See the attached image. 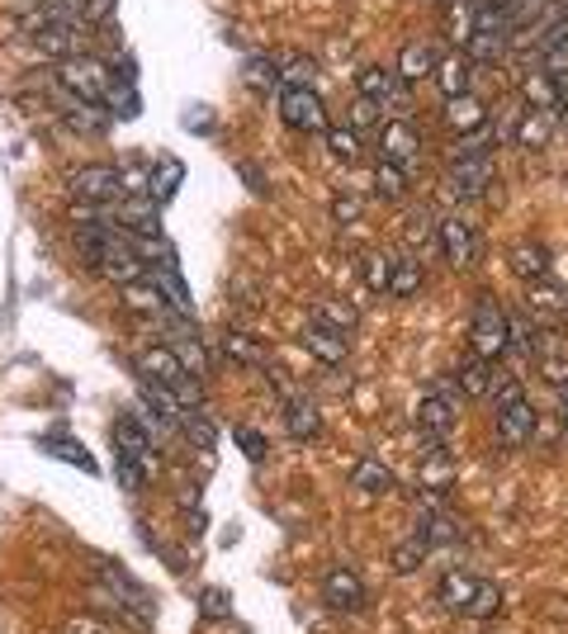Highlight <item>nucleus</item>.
Here are the masks:
<instances>
[{
	"instance_id": "1",
	"label": "nucleus",
	"mask_w": 568,
	"mask_h": 634,
	"mask_svg": "<svg viewBox=\"0 0 568 634\" xmlns=\"http://www.w3.org/2000/svg\"><path fill=\"white\" fill-rule=\"evenodd\" d=\"M138 375L142 379H152V384H162V389L175 393V402L190 412V408H200L204 402V389H200V375H190V369L181 365V356H175L171 346H148L138 356Z\"/></svg>"
},
{
	"instance_id": "2",
	"label": "nucleus",
	"mask_w": 568,
	"mask_h": 634,
	"mask_svg": "<svg viewBox=\"0 0 568 634\" xmlns=\"http://www.w3.org/2000/svg\"><path fill=\"white\" fill-rule=\"evenodd\" d=\"M52 81H58L67 95L91 100V104H104V100H110V91H114L119 72H114L110 62H100V58H91V52H81V58L52 62Z\"/></svg>"
},
{
	"instance_id": "3",
	"label": "nucleus",
	"mask_w": 568,
	"mask_h": 634,
	"mask_svg": "<svg viewBox=\"0 0 568 634\" xmlns=\"http://www.w3.org/2000/svg\"><path fill=\"white\" fill-rule=\"evenodd\" d=\"M280 119L294 133H327V104L313 85H280Z\"/></svg>"
},
{
	"instance_id": "4",
	"label": "nucleus",
	"mask_w": 568,
	"mask_h": 634,
	"mask_svg": "<svg viewBox=\"0 0 568 634\" xmlns=\"http://www.w3.org/2000/svg\"><path fill=\"white\" fill-rule=\"evenodd\" d=\"M469 356L497 365L507 356V313L493 308V304H478L474 313V327H469Z\"/></svg>"
},
{
	"instance_id": "5",
	"label": "nucleus",
	"mask_w": 568,
	"mask_h": 634,
	"mask_svg": "<svg viewBox=\"0 0 568 634\" xmlns=\"http://www.w3.org/2000/svg\"><path fill=\"white\" fill-rule=\"evenodd\" d=\"M436 246H440V256H446L455 270H474L478 256H484V237H478V227H469L465 218L440 223L436 227Z\"/></svg>"
},
{
	"instance_id": "6",
	"label": "nucleus",
	"mask_w": 568,
	"mask_h": 634,
	"mask_svg": "<svg viewBox=\"0 0 568 634\" xmlns=\"http://www.w3.org/2000/svg\"><path fill=\"white\" fill-rule=\"evenodd\" d=\"M71 195L81 204H119L123 200V181H119V166H77L67 175Z\"/></svg>"
},
{
	"instance_id": "7",
	"label": "nucleus",
	"mask_w": 568,
	"mask_h": 634,
	"mask_svg": "<svg viewBox=\"0 0 568 634\" xmlns=\"http://www.w3.org/2000/svg\"><path fill=\"white\" fill-rule=\"evenodd\" d=\"M379 152H384V162H403V166H413V162H417V152H422V133H417V123H413V119H384V123H379Z\"/></svg>"
},
{
	"instance_id": "8",
	"label": "nucleus",
	"mask_w": 568,
	"mask_h": 634,
	"mask_svg": "<svg viewBox=\"0 0 568 634\" xmlns=\"http://www.w3.org/2000/svg\"><path fill=\"white\" fill-rule=\"evenodd\" d=\"M536 431H540V417H536V408H530L526 398L503 402V408H497V440H503V446H526Z\"/></svg>"
},
{
	"instance_id": "9",
	"label": "nucleus",
	"mask_w": 568,
	"mask_h": 634,
	"mask_svg": "<svg viewBox=\"0 0 568 634\" xmlns=\"http://www.w3.org/2000/svg\"><path fill=\"white\" fill-rule=\"evenodd\" d=\"M156 208H162V204H152V200H119L114 204V223L129 237H162V214H156Z\"/></svg>"
},
{
	"instance_id": "10",
	"label": "nucleus",
	"mask_w": 568,
	"mask_h": 634,
	"mask_svg": "<svg viewBox=\"0 0 568 634\" xmlns=\"http://www.w3.org/2000/svg\"><path fill=\"white\" fill-rule=\"evenodd\" d=\"M436 85H440V100L474 95V62L465 58V52H440V62H436Z\"/></svg>"
},
{
	"instance_id": "11",
	"label": "nucleus",
	"mask_w": 568,
	"mask_h": 634,
	"mask_svg": "<svg viewBox=\"0 0 568 634\" xmlns=\"http://www.w3.org/2000/svg\"><path fill=\"white\" fill-rule=\"evenodd\" d=\"M323 602L332 611H361L365 606V583H361V573H351V569H332L323 577Z\"/></svg>"
},
{
	"instance_id": "12",
	"label": "nucleus",
	"mask_w": 568,
	"mask_h": 634,
	"mask_svg": "<svg viewBox=\"0 0 568 634\" xmlns=\"http://www.w3.org/2000/svg\"><path fill=\"white\" fill-rule=\"evenodd\" d=\"M507 350L521 360H540L545 356V331L536 327V317L526 313H507Z\"/></svg>"
},
{
	"instance_id": "13",
	"label": "nucleus",
	"mask_w": 568,
	"mask_h": 634,
	"mask_svg": "<svg viewBox=\"0 0 568 634\" xmlns=\"http://www.w3.org/2000/svg\"><path fill=\"white\" fill-rule=\"evenodd\" d=\"M284 431H290L294 440H317L323 436V412H317V402L294 393L284 398Z\"/></svg>"
},
{
	"instance_id": "14",
	"label": "nucleus",
	"mask_w": 568,
	"mask_h": 634,
	"mask_svg": "<svg viewBox=\"0 0 568 634\" xmlns=\"http://www.w3.org/2000/svg\"><path fill=\"white\" fill-rule=\"evenodd\" d=\"M304 346H308V356H313L317 365H327V369L346 365V356H351L342 331H332V327H323V323H308V327H304Z\"/></svg>"
},
{
	"instance_id": "15",
	"label": "nucleus",
	"mask_w": 568,
	"mask_h": 634,
	"mask_svg": "<svg viewBox=\"0 0 568 634\" xmlns=\"http://www.w3.org/2000/svg\"><path fill=\"white\" fill-rule=\"evenodd\" d=\"M450 181H455V190L459 195H484V190L493 185V156H455V166H450Z\"/></svg>"
},
{
	"instance_id": "16",
	"label": "nucleus",
	"mask_w": 568,
	"mask_h": 634,
	"mask_svg": "<svg viewBox=\"0 0 568 634\" xmlns=\"http://www.w3.org/2000/svg\"><path fill=\"white\" fill-rule=\"evenodd\" d=\"M417 427H422V431L440 446V440H446V431L455 427V402L426 389V393H422V402H417Z\"/></svg>"
},
{
	"instance_id": "17",
	"label": "nucleus",
	"mask_w": 568,
	"mask_h": 634,
	"mask_svg": "<svg viewBox=\"0 0 568 634\" xmlns=\"http://www.w3.org/2000/svg\"><path fill=\"white\" fill-rule=\"evenodd\" d=\"M465 58L474 62V72H478V67L507 62V58H511V33H484V29H474L469 43H465Z\"/></svg>"
},
{
	"instance_id": "18",
	"label": "nucleus",
	"mask_w": 568,
	"mask_h": 634,
	"mask_svg": "<svg viewBox=\"0 0 568 634\" xmlns=\"http://www.w3.org/2000/svg\"><path fill=\"white\" fill-rule=\"evenodd\" d=\"M436 62H440V48H432V43H407V48L398 52V81H403V85H417V81H426V76H436Z\"/></svg>"
},
{
	"instance_id": "19",
	"label": "nucleus",
	"mask_w": 568,
	"mask_h": 634,
	"mask_svg": "<svg viewBox=\"0 0 568 634\" xmlns=\"http://www.w3.org/2000/svg\"><path fill=\"white\" fill-rule=\"evenodd\" d=\"M446 129L455 133V137H465V133H474V129H484L488 123V104L478 100V95H459V100H446Z\"/></svg>"
},
{
	"instance_id": "20",
	"label": "nucleus",
	"mask_w": 568,
	"mask_h": 634,
	"mask_svg": "<svg viewBox=\"0 0 568 634\" xmlns=\"http://www.w3.org/2000/svg\"><path fill=\"white\" fill-rule=\"evenodd\" d=\"M422 540L432 544V550H455V544H465V525H459L450 512H440V507H432V512L422 517Z\"/></svg>"
},
{
	"instance_id": "21",
	"label": "nucleus",
	"mask_w": 568,
	"mask_h": 634,
	"mask_svg": "<svg viewBox=\"0 0 568 634\" xmlns=\"http://www.w3.org/2000/svg\"><path fill=\"white\" fill-rule=\"evenodd\" d=\"M148 279L156 285V294H162L166 304H175V313H181V317H190V313H194V298H190V289L181 285V270H175V260H162V266H148Z\"/></svg>"
},
{
	"instance_id": "22",
	"label": "nucleus",
	"mask_w": 568,
	"mask_h": 634,
	"mask_svg": "<svg viewBox=\"0 0 568 634\" xmlns=\"http://www.w3.org/2000/svg\"><path fill=\"white\" fill-rule=\"evenodd\" d=\"M511 275L526 279V285H536V279L549 275V246L545 242H517L511 246Z\"/></svg>"
},
{
	"instance_id": "23",
	"label": "nucleus",
	"mask_w": 568,
	"mask_h": 634,
	"mask_svg": "<svg viewBox=\"0 0 568 634\" xmlns=\"http://www.w3.org/2000/svg\"><path fill=\"white\" fill-rule=\"evenodd\" d=\"M478 587H484V577H474V573H446V577L436 583V596H440V606H450V611H465V615H469Z\"/></svg>"
},
{
	"instance_id": "24",
	"label": "nucleus",
	"mask_w": 568,
	"mask_h": 634,
	"mask_svg": "<svg viewBox=\"0 0 568 634\" xmlns=\"http://www.w3.org/2000/svg\"><path fill=\"white\" fill-rule=\"evenodd\" d=\"M549 137H555V114H549V110H526V114H517V143H521V147L540 152V147H549Z\"/></svg>"
},
{
	"instance_id": "25",
	"label": "nucleus",
	"mask_w": 568,
	"mask_h": 634,
	"mask_svg": "<svg viewBox=\"0 0 568 634\" xmlns=\"http://www.w3.org/2000/svg\"><path fill=\"white\" fill-rule=\"evenodd\" d=\"M355 91H361L365 100H375V104H388L398 95V81H394V72H388V67H361V72H355Z\"/></svg>"
},
{
	"instance_id": "26",
	"label": "nucleus",
	"mask_w": 568,
	"mask_h": 634,
	"mask_svg": "<svg viewBox=\"0 0 568 634\" xmlns=\"http://www.w3.org/2000/svg\"><path fill=\"white\" fill-rule=\"evenodd\" d=\"M455 379H459V389H465V398H493V389H497V379H493V365L488 360H478V356H469L465 365L455 369Z\"/></svg>"
},
{
	"instance_id": "27",
	"label": "nucleus",
	"mask_w": 568,
	"mask_h": 634,
	"mask_svg": "<svg viewBox=\"0 0 568 634\" xmlns=\"http://www.w3.org/2000/svg\"><path fill=\"white\" fill-rule=\"evenodd\" d=\"M246 85H252L256 95H280V67H275V52H252L246 58Z\"/></svg>"
},
{
	"instance_id": "28",
	"label": "nucleus",
	"mask_w": 568,
	"mask_h": 634,
	"mask_svg": "<svg viewBox=\"0 0 568 634\" xmlns=\"http://www.w3.org/2000/svg\"><path fill=\"white\" fill-rule=\"evenodd\" d=\"M521 95H526V110H549V114H559V81L545 72H530L526 85H521Z\"/></svg>"
},
{
	"instance_id": "29",
	"label": "nucleus",
	"mask_w": 568,
	"mask_h": 634,
	"mask_svg": "<svg viewBox=\"0 0 568 634\" xmlns=\"http://www.w3.org/2000/svg\"><path fill=\"white\" fill-rule=\"evenodd\" d=\"M181 181H185V166L175 162V156H166V162H156V166L148 171L152 204H171V195H175V190H181Z\"/></svg>"
},
{
	"instance_id": "30",
	"label": "nucleus",
	"mask_w": 568,
	"mask_h": 634,
	"mask_svg": "<svg viewBox=\"0 0 568 634\" xmlns=\"http://www.w3.org/2000/svg\"><path fill=\"white\" fill-rule=\"evenodd\" d=\"M422 285H426L422 260H417V256H394V275H388V294L413 298V294H422Z\"/></svg>"
},
{
	"instance_id": "31",
	"label": "nucleus",
	"mask_w": 568,
	"mask_h": 634,
	"mask_svg": "<svg viewBox=\"0 0 568 634\" xmlns=\"http://www.w3.org/2000/svg\"><path fill=\"white\" fill-rule=\"evenodd\" d=\"M526 289H530V308L536 313L559 317L568 308V285H559V279H536V285H526Z\"/></svg>"
},
{
	"instance_id": "32",
	"label": "nucleus",
	"mask_w": 568,
	"mask_h": 634,
	"mask_svg": "<svg viewBox=\"0 0 568 634\" xmlns=\"http://www.w3.org/2000/svg\"><path fill=\"white\" fill-rule=\"evenodd\" d=\"M275 67H280L284 85H313V76H317V62L308 52H275Z\"/></svg>"
},
{
	"instance_id": "33",
	"label": "nucleus",
	"mask_w": 568,
	"mask_h": 634,
	"mask_svg": "<svg viewBox=\"0 0 568 634\" xmlns=\"http://www.w3.org/2000/svg\"><path fill=\"white\" fill-rule=\"evenodd\" d=\"M407 171H413V166H403V162H379V166H375V190H379V200L398 204V200L407 195Z\"/></svg>"
},
{
	"instance_id": "34",
	"label": "nucleus",
	"mask_w": 568,
	"mask_h": 634,
	"mask_svg": "<svg viewBox=\"0 0 568 634\" xmlns=\"http://www.w3.org/2000/svg\"><path fill=\"white\" fill-rule=\"evenodd\" d=\"M166 346L175 350V356H181V365L190 369V375H204V369L213 365L209 346H200V341H194V337H185V331H171V337H166Z\"/></svg>"
},
{
	"instance_id": "35",
	"label": "nucleus",
	"mask_w": 568,
	"mask_h": 634,
	"mask_svg": "<svg viewBox=\"0 0 568 634\" xmlns=\"http://www.w3.org/2000/svg\"><path fill=\"white\" fill-rule=\"evenodd\" d=\"M417 479H422V488H436V492H446V488L455 483V460H450V454H446V450L426 454V460H422V473H417Z\"/></svg>"
},
{
	"instance_id": "36",
	"label": "nucleus",
	"mask_w": 568,
	"mask_h": 634,
	"mask_svg": "<svg viewBox=\"0 0 568 634\" xmlns=\"http://www.w3.org/2000/svg\"><path fill=\"white\" fill-rule=\"evenodd\" d=\"M223 356H233L237 365L261 369L265 365V346L256 337H242V331H223Z\"/></svg>"
},
{
	"instance_id": "37",
	"label": "nucleus",
	"mask_w": 568,
	"mask_h": 634,
	"mask_svg": "<svg viewBox=\"0 0 568 634\" xmlns=\"http://www.w3.org/2000/svg\"><path fill=\"white\" fill-rule=\"evenodd\" d=\"M39 446H43L48 454H58V460H67L71 469H81V473H95V460H91V454H85V450L77 446V440H67V436H43Z\"/></svg>"
},
{
	"instance_id": "38",
	"label": "nucleus",
	"mask_w": 568,
	"mask_h": 634,
	"mask_svg": "<svg viewBox=\"0 0 568 634\" xmlns=\"http://www.w3.org/2000/svg\"><path fill=\"white\" fill-rule=\"evenodd\" d=\"M323 143H327V152L336 156V162H361V147H365V137L355 133V129H327L323 133Z\"/></svg>"
},
{
	"instance_id": "39",
	"label": "nucleus",
	"mask_w": 568,
	"mask_h": 634,
	"mask_svg": "<svg viewBox=\"0 0 568 634\" xmlns=\"http://www.w3.org/2000/svg\"><path fill=\"white\" fill-rule=\"evenodd\" d=\"M351 483H355V488H365V492H375V498H379V492L394 488V473H388L379 460H361V464L351 469Z\"/></svg>"
},
{
	"instance_id": "40",
	"label": "nucleus",
	"mask_w": 568,
	"mask_h": 634,
	"mask_svg": "<svg viewBox=\"0 0 568 634\" xmlns=\"http://www.w3.org/2000/svg\"><path fill=\"white\" fill-rule=\"evenodd\" d=\"M379 110H384V104H375V100H365V95H355L351 100V114H346V129H355V133H379Z\"/></svg>"
},
{
	"instance_id": "41",
	"label": "nucleus",
	"mask_w": 568,
	"mask_h": 634,
	"mask_svg": "<svg viewBox=\"0 0 568 634\" xmlns=\"http://www.w3.org/2000/svg\"><path fill=\"white\" fill-rule=\"evenodd\" d=\"M426 550H432V544L422 540V531L417 535H407L403 544H394V554H388V563H394L398 573H417L422 569V559H426Z\"/></svg>"
},
{
	"instance_id": "42",
	"label": "nucleus",
	"mask_w": 568,
	"mask_h": 634,
	"mask_svg": "<svg viewBox=\"0 0 568 634\" xmlns=\"http://www.w3.org/2000/svg\"><path fill=\"white\" fill-rule=\"evenodd\" d=\"M313 323H323V327H332V331H342V337H346V331L355 327V313L346 304H336V298H323V304L313 308Z\"/></svg>"
},
{
	"instance_id": "43",
	"label": "nucleus",
	"mask_w": 568,
	"mask_h": 634,
	"mask_svg": "<svg viewBox=\"0 0 568 634\" xmlns=\"http://www.w3.org/2000/svg\"><path fill=\"white\" fill-rule=\"evenodd\" d=\"M361 270H365V289H375V294H388V275H394V256H379V252H369L361 260Z\"/></svg>"
},
{
	"instance_id": "44",
	"label": "nucleus",
	"mask_w": 568,
	"mask_h": 634,
	"mask_svg": "<svg viewBox=\"0 0 568 634\" xmlns=\"http://www.w3.org/2000/svg\"><path fill=\"white\" fill-rule=\"evenodd\" d=\"M104 110H110L114 119H133L142 104H138V95H133V81L129 76H119L114 81V91H110V100H104Z\"/></svg>"
},
{
	"instance_id": "45",
	"label": "nucleus",
	"mask_w": 568,
	"mask_h": 634,
	"mask_svg": "<svg viewBox=\"0 0 568 634\" xmlns=\"http://www.w3.org/2000/svg\"><path fill=\"white\" fill-rule=\"evenodd\" d=\"M181 431L190 436V446H200V450H209V446H213V436H219V431H213V421H209V417H200V408H190V412L181 417Z\"/></svg>"
},
{
	"instance_id": "46",
	"label": "nucleus",
	"mask_w": 568,
	"mask_h": 634,
	"mask_svg": "<svg viewBox=\"0 0 568 634\" xmlns=\"http://www.w3.org/2000/svg\"><path fill=\"white\" fill-rule=\"evenodd\" d=\"M497 611H503V587L488 583V577H484V587H478V596H474L469 615H474V621H493Z\"/></svg>"
},
{
	"instance_id": "47",
	"label": "nucleus",
	"mask_w": 568,
	"mask_h": 634,
	"mask_svg": "<svg viewBox=\"0 0 568 634\" xmlns=\"http://www.w3.org/2000/svg\"><path fill=\"white\" fill-rule=\"evenodd\" d=\"M436 227L440 223H432V214H413V218H407V242H413V246H436ZM436 252H440V246H436Z\"/></svg>"
},
{
	"instance_id": "48",
	"label": "nucleus",
	"mask_w": 568,
	"mask_h": 634,
	"mask_svg": "<svg viewBox=\"0 0 568 634\" xmlns=\"http://www.w3.org/2000/svg\"><path fill=\"white\" fill-rule=\"evenodd\" d=\"M540 67H545V72L555 76V81H564V76H568V39H555V43H549V48L540 52Z\"/></svg>"
},
{
	"instance_id": "49",
	"label": "nucleus",
	"mask_w": 568,
	"mask_h": 634,
	"mask_svg": "<svg viewBox=\"0 0 568 634\" xmlns=\"http://www.w3.org/2000/svg\"><path fill=\"white\" fill-rule=\"evenodd\" d=\"M540 375H545V384H559V389H564V384H568V360L564 356H545Z\"/></svg>"
},
{
	"instance_id": "50",
	"label": "nucleus",
	"mask_w": 568,
	"mask_h": 634,
	"mask_svg": "<svg viewBox=\"0 0 568 634\" xmlns=\"http://www.w3.org/2000/svg\"><path fill=\"white\" fill-rule=\"evenodd\" d=\"M237 446H242V454H252V460H265V440H261V431L237 427Z\"/></svg>"
},
{
	"instance_id": "51",
	"label": "nucleus",
	"mask_w": 568,
	"mask_h": 634,
	"mask_svg": "<svg viewBox=\"0 0 568 634\" xmlns=\"http://www.w3.org/2000/svg\"><path fill=\"white\" fill-rule=\"evenodd\" d=\"M62 634H110V630H104L100 621H91V615H71Z\"/></svg>"
},
{
	"instance_id": "52",
	"label": "nucleus",
	"mask_w": 568,
	"mask_h": 634,
	"mask_svg": "<svg viewBox=\"0 0 568 634\" xmlns=\"http://www.w3.org/2000/svg\"><path fill=\"white\" fill-rule=\"evenodd\" d=\"M332 218H336V223H351V218H361V200H346V195H342V200L332 204Z\"/></svg>"
},
{
	"instance_id": "53",
	"label": "nucleus",
	"mask_w": 568,
	"mask_h": 634,
	"mask_svg": "<svg viewBox=\"0 0 568 634\" xmlns=\"http://www.w3.org/2000/svg\"><path fill=\"white\" fill-rule=\"evenodd\" d=\"M545 615H549V621H559V625H568V596H549Z\"/></svg>"
},
{
	"instance_id": "54",
	"label": "nucleus",
	"mask_w": 568,
	"mask_h": 634,
	"mask_svg": "<svg viewBox=\"0 0 568 634\" xmlns=\"http://www.w3.org/2000/svg\"><path fill=\"white\" fill-rule=\"evenodd\" d=\"M204 615H227V596L223 592H204Z\"/></svg>"
},
{
	"instance_id": "55",
	"label": "nucleus",
	"mask_w": 568,
	"mask_h": 634,
	"mask_svg": "<svg viewBox=\"0 0 568 634\" xmlns=\"http://www.w3.org/2000/svg\"><path fill=\"white\" fill-rule=\"evenodd\" d=\"M478 6H488V10H503V14H511L521 6V0H478Z\"/></svg>"
},
{
	"instance_id": "56",
	"label": "nucleus",
	"mask_w": 568,
	"mask_h": 634,
	"mask_svg": "<svg viewBox=\"0 0 568 634\" xmlns=\"http://www.w3.org/2000/svg\"><path fill=\"white\" fill-rule=\"evenodd\" d=\"M559 114H568V76L559 81Z\"/></svg>"
},
{
	"instance_id": "57",
	"label": "nucleus",
	"mask_w": 568,
	"mask_h": 634,
	"mask_svg": "<svg viewBox=\"0 0 568 634\" xmlns=\"http://www.w3.org/2000/svg\"><path fill=\"white\" fill-rule=\"evenodd\" d=\"M559 393H564V408H568V384H564V389H559Z\"/></svg>"
},
{
	"instance_id": "58",
	"label": "nucleus",
	"mask_w": 568,
	"mask_h": 634,
	"mask_svg": "<svg viewBox=\"0 0 568 634\" xmlns=\"http://www.w3.org/2000/svg\"><path fill=\"white\" fill-rule=\"evenodd\" d=\"M559 323H564V327H568V308H564V313H559Z\"/></svg>"
},
{
	"instance_id": "59",
	"label": "nucleus",
	"mask_w": 568,
	"mask_h": 634,
	"mask_svg": "<svg viewBox=\"0 0 568 634\" xmlns=\"http://www.w3.org/2000/svg\"><path fill=\"white\" fill-rule=\"evenodd\" d=\"M67 6H77V0H67Z\"/></svg>"
}]
</instances>
